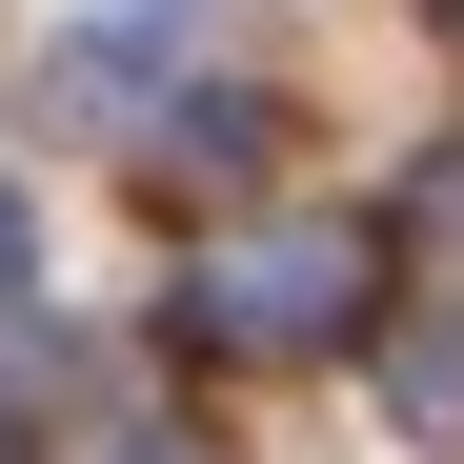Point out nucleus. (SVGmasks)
Returning a JSON list of instances; mask_svg holds the SVG:
<instances>
[{"instance_id":"obj_7","label":"nucleus","mask_w":464,"mask_h":464,"mask_svg":"<svg viewBox=\"0 0 464 464\" xmlns=\"http://www.w3.org/2000/svg\"><path fill=\"white\" fill-rule=\"evenodd\" d=\"M424 21H444V61H464V0H424Z\"/></svg>"},{"instance_id":"obj_4","label":"nucleus","mask_w":464,"mask_h":464,"mask_svg":"<svg viewBox=\"0 0 464 464\" xmlns=\"http://www.w3.org/2000/svg\"><path fill=\"white\" fill-rule=\"evenodd\" d=\"M383 404H404V444H464V303L383 324Z\"/></svg>"},{"instance_id":"obj_3","label":"nucleus","mask_w":464,"mask_h":464,"mask_svg":"<svg viewBox=\"0 0 464 464\" xmlns=\"http://www.w3.org/2000/svg\"><path fill=\"white\" fill-rule=\"evenodd\" d=\"M383 263H404V283H444V303H464V121L424 141L404 182H383Z\"/></svg>"},{"instance_id":"obj_5","label":"nucleus","mask_w":464,"mask_h":464,"mask_svg":"<svg viewBox=\"0 0 464 464\" xmlns=\"http://www.w3.org/2000/svg\"><path fill=\"white\" fill-rule=\"evenodd\" d=\"M102 464H202V404H102Z\"/></svg>"},{"instance_id":"obj_2","label":"nucleus","mask_w":464,"mask_h":464,"mask_svg":"<svg viewBox=\"0 0 464 464\" xmlns=\"http://www.w3.org/2000/svg\"><path fill=\"white\" fill-rule=\"evenodd\" d=\"M121 162H141V202H182V222H202V202H243V182L283 162V102H263V82H182V102H141V121H121Z\"/></svg>"},{"instance_id":"obj_1","label":"nucleus","mask_w":464,"mask_h":464,"mask_svg":"<svg viewBox=\"0 0 464 464\" xmlns=\"http://www.w3.org/2000/svg\"><path fill=\"white\" fill-rule=\"evenodd\" d=\"M182 343L202 363H343V343H383V222H243V243H202V283H182Z\"/></svg>"},{"instance_id":"obj_6","label":"nucleus","mask_w":464,"mask_h":464,"mask_svg":"<svg viewBox=\"0 0 464 464\" xmlns=\"http://www.w3.org/2000/svg\"><path fill=\"white\" fill-rule=\"evenodd\" d=\"M21 303H41V202L0 182V324H21Z\"/></svg>"}]
</instances>
